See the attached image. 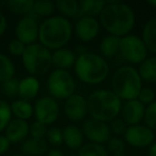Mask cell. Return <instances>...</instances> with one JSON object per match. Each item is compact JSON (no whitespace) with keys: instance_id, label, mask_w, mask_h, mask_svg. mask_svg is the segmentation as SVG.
<instances>
[{"instance_id":"6da1fadb","label":"cell","mask_w":156,"mask_h":156,"mask_svg":"<svg viewBox=\"0 0 156 156\" xmlns=\"http://www.w3.org/2000/svg\"><path fill=\"white\" fill-rule=\"evenodd\" d=\"M102 26L117 37H126L135 26V14L125 3L112 1L106 3L100 14Z\"/></svg>"},{"instance_id":"7a4b0ae2","label":"cell","mask_w":156,"mask_h":156,"mask_svg":"<svg viewBox=\"0 0 156 156\" xmlns=\"http://www.w3.org/2000/svg\"><path fill=\"white\" fill-rule=\"evenodd\" d=\"M72 37L71 23L62 16L48 17L39 27V40L47 49H61Z\"/></svg>"},{"instance_id":"3957f363","label":"cell","mask_w":156,"mask_h":156,"mask_svg":"<svg viewBox=\"0 0 156 156\" xmlns=\"http://www.w3.org/2000/svg\"><path fill=\"white\" fill-rule=\"evenodd\" d=\"M88 112L92 119L112 121L121 111V100L109 90H98L90 94L87 100Z\"/></svg>"},{"instance_id":"277c9868","label":"cell","mask_w":156,"mask_h":156,"mask_svg":"<svg viewBox=\"0 0 156 156\" xmlns=\"http://www.w3.org/2000/svg\"><path fill=\"white\" fill-rule=\"evenodd\" d=\"M76 75L81 81L90 85L101 83L107 78L109 66L103 57L93 52L80 54L75 61Z\"/></svg>"},{"instance_id":"5b68a950","label":"cell","mask_w":156,"mask_h":156,"mask_svg":"<svg viewBox=\"0 0 156 156\" xmlns=\"http://www.w3.org/2000/svg\"><path fill=\"white\" fill-rule=\"evenodd\" d=\"M112 92L120 100L132 101L138 98L142 89V79L138 71L132 66H122L112 76Z\"/></svg>"},{"instance_id":"8992f818","label":"cell","mask_w":156,"mask_h":156,"mask_svg":"<svg viewBox=\"0 0 156 156\" xmlns=\"http://www.w3.org/2000/svg\"><path fill=\"white\" fill-rule=\"evenodd\" d=\"M22 57L25 69L33 76L44 75L52 65L51 54L42 44L34 43L26 46Z\"/></svg>"},{"instance_id":"52a82bcc","label":"cell","mask_w":156,"mask_h":156,"mask_svg":"<svg viewBox=\"0 0 156 156\" xmlns=\"http://www.w3.org/2000/svg\"><path fill=\"white\" fill-rule=\"evenodd\" d=\"M47 87L55 98L66 100L75 91V81L72 75L64 69H55L48 77Z\"/></svg>"},{"instance_id":"ba28073f","label":"cell","mask_w":156,"mask_h":156,"mask_svg":"<svg viewBox=\"0 0 156 156\" xmlns=\"http://www.w3.org/2000/svg\"><path fill=\"white\" fill-rule=\"evenodd\" d=\"M119 52L123 59L133 64L142 63L147 56V49L144 43L136 35H126L121 37Z\"/></svg>"},{"instance_id":"9c48e42d","label":"cell","mask_w":156,"mask_h":156,"mask_svg":"<svg viewBox=\"0 0 156 156\" xmlns=\"http://www.w3.org/2000/svg\"><path fill=\"white\" fill-rule=\"evenodd\" d=\"M33 112L37 118V121L45 124H51L59 117V105L57 101L52 98H40L33 108Z\"/></svg>"},{"instance_id":"30bf717a","label":"cell","mask_w":156,"mask_h":156,"mask_svg":"<svg viewBox=\"0 0 156 156\" xmlns=\"http://www.w3.org/2000/svg\"><path fill=\"white\" fill-rule=\"evenodd\" d=\"M83 134L90 141H92V143L102 144L108 142L110 138V128L106 124V122L90 119L83 123Z\"/></svg>"},{"instance_id":"8fae6325","label":"cell","mask_w":156,"mask_h":156,"mask_svg":"<svg viewBox=\"0 0 156 156\" xmlns=\"http://www.w3.org/2000/svg\"><path fill=\"white\" fill-rule=\"evenodd\" d=\"M125 140L135 147H145L152 144L154 140V133L144 125H133L127 127L125 134Z\"/></svg>"},{"instance_id":"7c38bea8","label":"cell","mask_w":156,"mask_h":156,"mask_svg":"<svg viewBox=\"0 0 156 156\" xmlns=\"http://www.w3.org/2000/svg\"><path fill=\"white\" fill-rule=\"evenodd\" d=\"M15 33L18 41H20L25 45L28 46L34 44V42L39 37V26H37V20L28 16L23 17L17 23Z\"/></svg>"},{"instance_id":"4fadbf2b","label":"cell","mask_w":156,"mask_h":156,"mask_svg":"<svg viewBox=\"0 0 156 156\" xmlns=\"http://www.w3.org/2000/svg\"><path fill=\"white\" fill-rule=\"evenodd\" d=\"M64 112L66 117L74 122L83 120L88 113L87 101L78 94H73L66 98L64 104Z\"/></svg>"},{"instance_id":"5bb4252c","label":"cell","mask_w":156,"mask_h":156,"mask_svg":"<svg viewBox=\"0 0 156 156\" xmlns=\"http://www.w3.org/2000/svg\"><path fill=\"white\" fill-rule=\"evenodd\" d=\"M75 30L78 39L83 42H89L98 35L100 30V24L94 17L83 16L79 18V20L77 22Z\"/></svg>"},{"instance_id":"9a60e30c","label":"cell","mask_w":156,"mask_h":156,"mask_svg":"<svg viewBox=\"0 0 156 156\" xmlns=\"http://www.w3.org/2000/svg\"><path fill=\"white\" fill-rule=\"evenodd\" d=\"M144 105H142L138 100L127 101L121 108V113L123 121L130 126L138 125V123L143 120L144 117Z\"/></svg>"},{"instance_id":"2e32d148","label":"cell","mask_w":156,"mask_h":156,"mask_svg":"<svg viewBox=\"0 0 156 156\" xmlns=\"http://www.w3.org/2000/svg\"><path fill=\"white\" fill-rule=\"evenodd\" d=\"M29 134V125L25 120H11L5 127V137L11 143H17L26 139Z\"/></svg>"},{"instance_id":"e0dca14e","label":"cell","mask_w":156,"mask_h":156,"mask_svg":"<svg viewBox=\"0 0 156 156\" xmlns=\"http://www.w3.org/2000/svg\"><path fill=\"white\" fill-rule=\"evenodd\" d=\"M63 142L72 150L80 149L83 141V130L76 125H67L62 130Z\"/></svg>"},{"instance_id":"ac0fdd59","label":"cell","mask_w":156,"mask_h":156,"mask_svg":"<svg viewBox=\"0 0 156 156\" xmlns=\"http://www.w3.org/2000/svg\"><path fill=\"white\" fill-rule=\"evenodd\" d=\"M40 90V83L37 78L30 76L26 77L20 81V88H18V95L23 101H30L37 95Z\"/></svg>"},{"instance_id":"d6986e66","label":"cell","mask_w":156,"mask_h":156,"mask_svg":"<svg viewBox=\"0 0 156 156\" xmlns=\"http://www.w3.org/2000/svg\"><path fill=\"white\" fill-rule=\"evenodd\" d=\"M76 57L74 52H72L69 49L66 48H61L57 49L54 54H51V62L57 69H64L66 71L67 69L72 67L75 64Z\"/></svg>"},{"instance_id":"ffe728a7","label":"cell","mask_w":156,"mask_h":156,"mask_svg":"<svg viewBox=\"0 0 156 156\" xmlns=\"http://www.w3.org/2000/svg\"><path fill=\"white\" fill-rule=\"evenodd\" d=\"M48 150V144L45 139L29 138L22 144V152L27 156H41Z\"/></svg>"},{"instance_id":"44dd1931","label":"cell","mask_w":156,"mask_h":156,"mask_svg":"<svg viewBox=\"0 0 156 156\" xmlns=\"http://www.w3.org/2000/svg\"><path fill=\"white\" fill-rule=\"evenodd\" d=\"M105 5H106L105 1H100V0H83V1L79 2V15H80V18L83 17V16L94 17L96 15H100Z\"/></svg>"},{"instance_id":"7402d4cb","label":"cell","mask_w":156,"mask_h":156,"mask_svg":"<svg viewBox=\"0 0 156 156\" xmlns=\"http://www.w3.org/2000/svg\"><path fill=\"white\" fill-rule=\"evenodd\" d=\"M54 2H51L49 0H39V1H34L32 10L26 16H28V17L32 18L34 20H37L41 17H44V16H50L54 13Z\"/></svg>"},{"instance_id":"603a6c76","label":"cell","mask_w":156,"mask_h":156,"mask_svg":"<svg viewBox=\"0 0 156 156\" xmlns=\"http://www.w3.org/2000/svg\"><path fill=\"white\" fill-rule=\"evenodd\" d=\"M142 41L147 50L156 54V18H152L145 24L142 31Z\"/></svg>"},{"instance_id":"cb8c5ba5","label":"cell","mask_w":156,"mask_h":156,"mask_svg":"<svg viewBox=\"0 0 156 156\" xmlns=\"http://www.w3.org/2000/svg\"><path fill=\"white\" fill-rule=\"evenodd\" d=\"M140 78L147 83H156V57L145 59L138 71Z\"/></svg>"},{"instance_id":"d4e9b609","label":"cell","mask_w":156,"mask_h":156,"mask_svg":"<svg viewBox=\"0 0 156 156\" xmlns=\"http://www.w3.org/2000/svg\"><path fill=\"white\" fill-rule=\"evenodd\" d=\"M10 107H11L12 113L15 115L16 119L25 120L26 121V120L30 119L33 115V107L27 101H16Z\"/></svg>"},{"instance_id":"484cf974","label":"cell","mask_w":156,"mask_h":156,"mask_svg":"<svg viewBox=\"0 0 156 156\" xmlns=\"http://www.w3.org/2000/svg\"><path fill=\"white\" fill-rule=\"evenodd\" d=\"M60 13L69 17H79V2L76 0H59L55 3Z\"/></svg>"},{"instance_id":"4316f807","label":"cell","mask_w":156,"mask_h":156,"mask_svg":"<svg viewBox=\"0 0 156 156\" xmlns=\"http://www.w3.org/2000/svg\"><path fill=\"white\" fill-rule=\"evenodd\" d=\"M120 39L121 37L109 35L106 37L101 43V52L106 58H111L119 52L120 48Z\"/></svg>"},{"instance_id":"83f0119b","label":"cell","mask_w":156,"mask_h":156,"mask_svg":"<svg viewBox=\"0 0 156 156\" xmlns=\"http://www.w3.org/2000/svg\"><path fill=\"white\" fill-rule=\"evenodd\" d=\"M34 1L32 0H9L7 5L9 10L14 14L18 15H28L33 8Z\"/></svg>"},{"instance_id":"f1b7e54d","label":"cell","mask_w":156,"mask_h":156,"mask_svg":"<svg viewBox=\"0 0 156 156\" xmlns=\"http://www.w3.org/2000/svg\"><path fill=\"white\" fill-rule=\"evenodd\" d=\"M14 74H15V67L13 62L5 55L0 54V83H2L14 78Z\"/></svg>"},{"instance_id":"f546056e","label":"cell","mask_w":156,"mask_h":156,"mask_svg":"<svg viewBox=\"0 0 156 156\" xmlns=\"http://www.w3.org/2000/svg\"><path fill=\"white\" fill-rule=\"evenodd\" d=\"M78 156H108L106 149L96 143H87L79 149Z\"/></svg>"},{"instance_id":"4dcf8cb0","label":"cell","mask_w":156,"mask_h":156,"mask_svg":"<svg viewBox=\"0 0 156 156\" xmlns=\"http://www.w3.org/2000/svg\"><path fill=\"white\" fill-rule=\"evenodd\" d=\"M12 111L11 107L5 101L0 100V132L5 129L8 124L11 121Z\"/></svg>"},{"instance_id":"1f68e13d","label":"cell","mask_w":156,"mask_h":156,"mask_svg":"<svg viewBox=\"0 0 156 156\" xmlns=\"http://www.w3.org/2000/svg\"><path fill=\"white\" fill-rule=\"evenodd\" d=\"M18 88H20V80H17L16 78H12L2 83L1 92L8 98H14L18 95Z\"/></svg>"},{"instance_id":"d6a6232c","label":"cell","mask_w":156,"mask_h":156,"mask_svg":"<svg viewBox=\"0 0 156 156\" xmlns=\"http://www.w3.org/2000/svg\"><path fill=\"white\" fill-rule=\"evenodd\" d=\"M143 120H144L147 127L152 130L156 129V101H154L145 108Z\"/></svg>"},{"instance_id":"836d02e7","label":"cell","mask_w":156,"mask_h":156,"mask_svg":"<svg viewBox=\"0 0 156 156\" xmlns=\"http://www.w3.org/2000/svg\"><path fill=\"white\" fill-rule=\"evenodd\" d=\"M47 127L45 124L41 123L39 121H35L32 123V125L29 127V133L31 134L32 138L37 139H44V137L47 134Z\"/></svg>"},{"instance_id":"e575fe53","label":"cell","mask_w":156,"mask_h":156,"mask_svg":"<svg viewBox=\"0 0 156 156\" xmlns=\"http://www.w3.org/2000/svg\"><path fill=\"white\" fill-rule=\"evenodd\" d=\"M47 140L49 143L54 145H60L63 142V137H62V130L59 127H51L47 130Z\"/></svg>"},{"instance_id":"d590c367","label":"cell","mask_w":156,"mask_h":156,"mask_svg":"<svg viewBox=\"0 0 156 156\" xmlns=\"http://www.w3.org/2000/svg\"><path fill=\"white\" fill-rule=\"evenodd\" d=\"M155 100V93L152 89L150 88H142L138 95V101L141 103L142 105H147L149 106L150 104L154 102Z\"/></svg>"},{"instance_id":"8d00e7d4","label":"cell","mask_w":156,"mask_h":156,"mask_svg":"<svg viewBox=\"0 0 156 156\" xmlns=\"http://www.w3.org/2000/svg\"><path fill=\"white\" fill-rule=\"evenodd\" d=\"M107 147H108V150L113 154V155H115V154L123 153L124 150H125V144H124L123 141L119 138L109 139L108 142H107Z\"/></svg>"},{"instance_id":"74e56055","label":"cell","mask_w":156,"mask_h":156,"mask_svg":"<svg viewBox=\"0 0 156 156\" xmlns=\"http://www.w3.org/2000/svg\"><path fill=\"white\" fill-rule=\"evenodd\" d=\"M109 128H110V132H112L113 134L118 135V136H120V135H124L126 132V129H127V127H126V123L121 119L112 120L111 125Z\"/></svg>"},{"instance_id":"f35d334b","label":"cell","mask_w":156,"mask_h":156,"mask_svg":"<svg viewBox=\"0 0 156 156\" xmlns=\"http://www.w3.org/2000/svg\"><path fill=\"white\" fill-rule=\"evenodd\" d=\"M25 48H26V45L23 44L20 41H18L17 39L12 40L9 44V51L14 56H23Z\"/></svg>"},{"instance_id":"ab89813d","label":"cell","mask_w":156,"mask_h":156,"mask_svg":"<svg viewBox=\"0 0 156 156\" xmlns=\"http://www.w3.org/2000/svg\"><path fill=\"white\" fill-rule=\"evenodd\" d=\"M10 142L5 136H0V154H3L10 149Z\"/></svg>"},{"instance_id":"60d3db41","label":"cell","mask_w":156,"mask_h":156,"mask_svg":"<svg viewBox=\"0 0 156 156\" xmlns=\"http://www.w3.org/2000/svg\"><path fill=\"white\" fill-rule=\"evenodd\" d=\"M5 28H7V20H5V17L2 13H0V37L5 33Z\"/></svg>"},{"instance_id":"b9f144b4","label":"cell","mask_w":156,"mask_h":156,"mask_svg":"<svg viewBox=\"0 0 156 156\" xmlns=\"http://www.w3.org/2000/svg\"><path fill=\"white\" fill-rule=\"evenodd\" d=\"M46 156H64V155H63V153L60 150L54 149V150H50V151L46 154Z\"/></svg>"},{"instance_id":"7bdbcfd3","label":"cell","mask_w":156,"mask_h":156,"mask_svg":"<svg viewBox=\"0 0 156 156\" xmlns=\"http://www.w3.org/2000/svg\"><path fill=\"white\" fill-rule=\"evenodd\" d=\"M147 156H156V143H153L150 147L149 152H147Z\"/></svg>"},{"instance_id":"ee69618b","label":"cell","mask_w":156,"mask_h":156,"mask_svg":"<svg viewBox=\"0 0 156 156\" xmlns=\"http://www.w3.org/2000/svg\"><path fill=\"white\" fill-rule=\"evenodd\" d=\"M147 3H149L150 5H153V7L156 8V0H149Z\"/></svg>"},{"instance_id":"f6af8a7d","label":"cell","mask_w":156,"mask_h":156,"mask_svg":"<svg viewBox=\"0 0 156 156\" xmlns=\"http://www.w3.org/2000/svg\"><path fill=\"white\" fill-rule=\"evenodd\" d=\"M5 5H7V1H0V8L3 7Z\"/></svg>"},{"instance_id":"bcb514c9","label":"cell","mask_w":156,"mask_h":156,"mask_svg":"<svg viewBox=\"0 0 156 156\" xmlns=\"http://www.w3.org/2000/svg\"><path fill=\"white\" fill-rule=\"evenodd\" d=\"M113 156H125V155H124L123 153H121V154H115Z\"/></svg>"},{"instance_id":"7dc6e473","label":"cell","mask_w":156,"mask_h":156,"mask_svg":"<svg viewBox=\"0 0 156 156\" xmlns=\"http://www.w3.org/2000/svg\"><path fill=\"white\" fill-rule=\"evenodd\" d=\"M12 156H23L22 154H15V155H12Z\"/></svg>"}]
</instances>
